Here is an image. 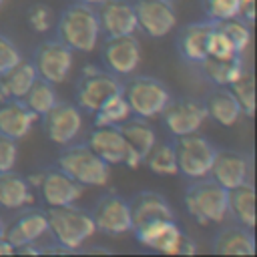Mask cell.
<instances>
[{
  "mask_svg": "<svg viewBox=\"0 0 257 257\" xmlns=\"http://www.w3.org/2000/svg\"><path fill=\"white\" fill-rule=\"evenodd\" d=\"M56 38L78 52H92L100 40V24L94 6L72 2L56 20Z\"/></svg>",
  "mask_w": 257,
  "mask_h": 257,
  "instance_id": "1",
  "label": "cell"
},
{
  "mask_svg": "<svg viewBox=\"0 0 257 257\" xmlns=\"http://www.w3.org/2000/svg\"><path fill=\"white\" fill-rule=\"evenodd\" d=\"M227 189L221 187L215 179L201 177V179H193L187 189H185V207L189 211V215L201 223V225H209V223H223L225 217H229V209H227Z\"/></svg>",
  "mask_w": 257,
  "mask_h": 257,
  "instance_id": "2",
  "label": "cell"
},
{
  "mask_svg": "<svg viewBox=\"0 0 257 257\" xmlns=\"http://www.w3.org/2000/svg\"><path fill=\"white\" fill-rule=\"evenodd\" d=\"M46 217H48V235L54 239V243L66 247L70 253L78 251L82 243L96 233L92 215L74 207V203L62 207H50Z\"/></svg>",
  "mask_w": 257,
  "mask_h": 257,
  "instance_id": "3",
  "label": "cell"
},
{
  "mask_svg": "<svg viewBox=\"0 0 257 257\" xmlns=\"http://www.w3.org/2000/svg\"><path fill=\"white\" fill-rule=\"evenodd\" d=\"M56 167L82 187H104L108 183V163L102 161L88 143H68L62 147Z\"/></svg>",
  "mask_w": 257,
  "mask_h": 257,
  "instance_id": "4",
  "label": "cell"
},
{
  "mask_svg": "<svg viewBox=\"0 0 257 257\" xmlns=\"http://www.w3.org/2000/svg\"><path fill=\"white\" fill-rule=\"evenodd\" d=\"M137 241L167 255H189L195 253V243L183 233L175 219H151L133 227Z\"/></svg>",
  "mask_w": 257,
  "mask_h": 257,
  "instance_id": "5",
  "label": "cell"
},
{
  "mask_svg": "<svg viewBox=\"0 0 257 257\" xmlns=\"http://www.w3.org/2000/svg\"><path fill=\"white\" fill-rule=\"evenodd\" d=\"M131 112L141 118L159 116L173 98L169 86L155 76H135L122 88Z\"/></svg>",
  "mask_w": 257,
  "mask_h": 257,
  "instance_id": "6",
  "label": "cell"
},
{
  "mask_svg": "<svg viewBox=\"0 0 257 257\" xmlns=\"http://www.w3.org/2000/svg\"><path fill=\"white\" fill-rule=\"evenodd\" d=\"M124 82L120 76H114L108 70L98 68L96 64H86L80 70L76 82V106L84 112H94L106 98L122 92Z\"/></svg>",
  "mask_w": 257,
  "mask_h": 257,
  "instance_id": "7",
  "label": "cell"
},
{
  "mask_svg": "<svg viewBox=\"0 0 257 257\" xmlns=\"http://www.w3.org/2000/svg\"><path fill=\"white\" fill-rule=\"evenodd\" d=\"M217 149L213 143L197 133L177 137L175 155H177V171L189 181L207 177L213 165Z\"/></svg>",
  "mask_w": 257,
  "mask_h": 257,
  "instance_id": "8",
  "label": "cell"
},
{
  "mask_svg": "<svg viewBox=\"0 0 257 257\" xmlns=\"http://www.w3.org/2000/svg\"><path fill=\"white\" fill-rule=\"evenodd\" d=\"M86 143L108 165H126L131 169H137L139 165H143V159L126 143L118 124H98V126H94L92 133L88 135Z\"/></svg>",
  "mask_w": 257,
  "mask_h": 257,
  "instance_id": "9",
  "label": "cell"
},
{
  "mask_svg": "<svg viewBox=\"0 0 257 257\" xmlns=\"http://www.w3.org/2000/svg\"><path fill=\"white\" fill-rule=\"evenodd\" d=\"M72 48H68L58 38L42 40L32 54V66L38 74V78H44L52 84H60L68 78L72 70Z\"/></svg>",
  "mask_w": 257,
  "mask_h": 257,
  "instance_id": "10",
  "label": "cell"
},
{
  "mask_svg": "<svg viewBox=\"0 0 257 257\" xmlns=\"http://www.w3.org/2000/svg\"><path fill=\"white\" fill-rule=\"evenodd\" d=\"M32 187H38L42 193V199L48 207H62L72 205L82 195V185L70 179L66 173H62L58 167L44 169L42 173H36L28 179Z\"/></svg>",
  "mask_w": 257,
  "mask_h": 257,
  "instance_id": "11",
  "label": "cell"
},
{
  "mask_svg": "<svg viewBox=\"0 0 257 257\" xmlns=\"http://www.w3.org/2000/svg\"><path fill=\"white\" fill-rule=\"evenodd\" d=\"M167 131L177 139L183 135L197 133L209 118L205 102L199 98H171L161 112Z\"/></svg>",
  "mask_w": 257,
  "mask_h": 257,
  "instance_id": "12",
  "label": "cell"
},
{
  "mask_svg": "<svg viewBox=\"0 0 257 257\" xmlns=\"http://www.w3.org/2000/svg\"><path fill=\"white\" fill-rule=\"evenodd\" d=\"M90 215H92L96 231H100L104 235H122V233L133 231L128 201L122 199L114 191L100 195L94 205V211Z\"/></svg>",
  "mask_w": 257,
  "mask_h": 257,
  "instance_id": "13",
  "label": "cell"
},
{
  "mask_svg": "<svg viewBox=\"0 0 257 257\" xmlns=\"http://www.w3.org/2000/svg\"><path fill=\"white\" fill-rule=\"evenodd\" d=\"M40 118H42V128L48 141L60 147L76 141V137L82 131V112L72 102H56Z\"/></svg>",
  "mask_w": 257,
  "mask_h": 257,
  "instance_id": "14",
  "label": "cell"
},
{
  "mask_svg": "<svg viewBox=\"0 0 257 257\" xmlns=\"http://www.w3.org/2000/svg\"><path fill=\"white\" fill-rule=\"evenodd\" d=\"M137 24L151 38H163L177 26V12L171 0H137Z\"/></svg>",
  "mask_w": 257,
  "mask_h": 257,
  "instance_id": "15",
  "label": "cell"
},
{
  "mask_svg": "<svg viewBox=\"0 0 257 257\" xmlns=\"http://www.w3.org/2000/svg\"><path fill=\"white\" fill-rule=\"evenodd\" d=\"M102 64L104 70L114 76H128L141 64V44L135 34L106 38L102 46Z\"/></svg>",
  "mask_w": 257,
  "mask_h": 257,
  "instance_id": "16",
  "label": "cell"
},
{
  "mask_svg": "<svg viewBox=\"0 0 257 257\" xmlns=\"http://www.w3.org/2000/svg\"><path fill=\"white\" fill-rule=\"evenodd\" d=\"M96 14L100 34H104L106 38L135 34L139 28L135 6L128 0H104L102 4L96 6Z\"/></svg>",
  "mask_w": 257,
  "mask_h": 257,
  "instance_id": "17",
  "label": "cell"
},
{
  "mask_svg": "<svg viewBox=\"0 0 257 257\" xmlns=\"http://www.w3.org/2000/svg\"><path fill=\"white\" fill-rule=\"evenodd\" d=\"M209 177L215 179L227 191L235 189V187L251 181L249 179V161L245 159V155H241L237 151L217 149L211 171H209Z\"/></svg>",
  "mask_w": 257,
  "mask_h": 257,
  "instance_id": "18",
  "label": "cell"
},
{
  "mask_svg": "<svg viewBox=\"0 0 257 257\" xmlns=\"http://www.w3.org/2000/svg\"><path fill=\"white\" fill-rule=\"evenodd\" d=\"M213 26H215V22L205 18L199 22H189L177 32L175 46H177L179 56L185 62L197 66L199 62H203L207 58V38H209Z\"/></svg>",
  "mask_w": 257,
  "mask_h": 257,
  "instance_id": "19",
  "label": "cell"
},
{
  "mask_svg": "<svg viewBox=\"0 0 257 257\" xmlns=\"http://www.w3.org/2000/svg\"><path fill=\"white\" fill-rule=\"evenodd\" d=\"M36 120L38 114L32 112L22 98H6L0 102V135L20 141L30 133Z\"/></svg>",
  "mask_w": 257,
  "mask_h": 257,
  "instance_id": "20",
  "label": "cell"
},
{
  "mask_svg": "<svg viewBox=\"0 0 257 257\" xmlns=\"http://www.w3.org/2000/svg\"><path fill=\"white\" fill-rule=\"evenodd\" d=\"M44 235H48V217H46V213L38 211V209H26L18 215L14 225L10 229H6L4 239L8 243H12L14 249H20L24 245L36 243Z\"/></svg>",
  "mask_w": 257,
  "mask_h": 257,
  "instance_id": "21",
  "label": "cell"
},
{
  "mask_svg": "<svg viewBox=\"0 0 257 257\" xmlns=\"http://www.w3.org/2000/svg\"><path fill=\"white\" fill-rule=\"evenodd\" d=\"M255 249L253 229L239 223L221 227L213 237V253L219 255H255Z\"/></svg>",
  "mask_w": 257,
  "mask_h": 257,
  "instance_id": "22",
  "label": "cell"
},
{
  "mask_svg": "<svg viewBox=\"0 0 257 257\" xmlns=\"http://www.w3.org/2000/svg\"><path fill=\"white\" fill-rule=\"evenodd\" d=\"M203 102L207 108V116H211L215 122H219L223 126L237 124L243 114L241 104L229 86H213V90L207 94V98Z\"/></svg>",
  "mask_w": 257,
  "mask_h": 257,
  "instance_id": "23",
  "label": "cell"
},
{
  "mask_svg": "<svg viewBox=\"0 0 257 257\" xmlns=\"http://www.w3.org/2000/svg\"><path fill=\"white\" fill-rule=\"evenodd\" d=\"M131 219H133V227L151 221V219H175L173 207L169 205V201L155 191H141L137 193L131 201Z\"/></svg>",
  "mask_w": 257,
  "mask_h": 257,
  "instance_id": "24",
  "label": "cell"
},
{
  "mask_svg": "<svg viewBox=\"0 0 257 257\" xmlns=\"http://www.w3.org/2000/svg\"><path fill=\"white\" fill-rule=\"evenodd\" d=\"M34 203L32 185L26 177L4 171L0 173V207L4 209H26Z\"/></svg>",
  "mask_w": 257,
  "mask_h": 257,
  "instance_id": "25",
  "label": "cell"
},
{
  "mask_svg": "<svg viewBox=\"0 0 257 257\" xmlns=\"http://www.w3.org/2000/svg\"><path fill=\"white\" fill-rule=\"evenodd\" d=\"M201 74L213 84V86H231L247 68L243 62V56H235V58H211L207 56L203 62L197 64Z\"/></svg>",
  "mask_w": 257,
  "mask_h": 257,
  "instance_id": "26",
  "label": "cell"
},
{
  "mask_svg": "<svg viewBox=\"0 0 257 257\" xmlns=\"http://www.w3.org/2000/svg\"><path fill=\"white\" fill-rule=\"evenodd\" d=\"M227 209L229 215L245 227H255V187L253 181H247L227 193Z\"/></svg>",
  "mask_w": 257,
  "mask_h": 257,
  "instance_id": "27",
  "label": "cell"
},
{
  "mask_svg": "<svg viewBox=\"0 0 257 257\" xmlns=\"http://www.w3.org/2000/svg\"><path fill=\"white\" fill-rule=\"evenodd\" d=\"M118 128L122 131V135H124V139H126V143L133 147V151L141 157V159H145L147 157V153L153 149V145L157 143V133H155V128L147 122V118H141V116H128L126 120H122L120 124H118Z\"/></svg>",
  "mask_w": 257,
  "mask_h": 257,
  "instance_id": "28",
  "label": "cell"
},
{
  "mask_svg": "<svg viewBox=\"0 0 257 257\" xmlns=\"http://www.w3.org/2000/svg\"><path fill=\"white\" fill-rule=\"evenodd\" d=\"M0 78H2L0 84L4 86V90H6L12 98H22V96L28 92V88L32 86V82L38 78V74H36L32 62H26V60L22 58V60H20L18 64H14L8 72H4Z\"/></svg>",
  "mask_w": 257,
  "mask_h": 257,
  "instance_id": "29",
  "label": "cell"
},
{
  "mask_svg": "<svg viewBox=\"0 0 257 257\" xmlns=\"http://www.w3.org/2000/svg\"><path fill=\"white\" fill-rule=\"evenodd\" d=\"M24 104L38 114V118L48 112L56 102H58V96H56V90H54V84L44 80V78H36L32 82V86L28 88V92L22 96Z\"/></svg>",
  "mask_w": 257,
  "mask_h": 257,
  "instance_id": "30",
  "label": "cell"
},
{
  "mask_svg": "<svg viewBox=\"0 0 257 257\" xmlns=\"http://www.w3.org/2000/svg\"><path fill=\"white\" fill-rule=\"evenodd\" d=\"M147 167L157 175H177V155H175V143H155L153 149L143 159Z\"/></svg>",
  "mask_w": 257,
  "mask_h": 257,
  "instance_id": "31",
  "label": "cell"
},
{
  "mask_svg": "<svg viewBox=\"0 0 257 257\" xmlns=\"http://www.w3.org/2000/svg\"><path fill=\"white\" fill-rule=\"evenodd\" d=\"M92 114H94V126H98V124H120L133 112H131V106H128L124 94L118 92V94H112L110 98H106Z\"/></svg>",
  "mask_w": 257,
  "mask_h": 257,
  "instance_id": "32",
  "label": "cell"
},
{
  "mask_svg": "<svg viewBox=\"0 0 257 257\" xmlns=\"http://www.w3.org/2000/svg\"><path fill=\"white\" fill-rule=\"evenodd\" d=\"M229 88L235 94V98L239 100L243 114L253 116L255 114V80H253V72L245 70Z\"/></svg>",
  "mask_w": 257,
  "mask_h": 257,
  "instance_id": "33",
  "label": "cell"
},
{
  "mask_svg": "<svg viewBox=\"0 0 257 257\" xmlns=\"http://www.w3.org/2000/svg\"><path fill=\"white\" fill-rule=\"evenodd\" d=\"M201 8L207 20L223 22L229 18H239L241 0H201Z\"/></svg>",
  "mask_w": 257,
  "mask_h": 257,
  "instance_id": "34",
  "label": "cell"
},
{
  "mask_svg": "<svg viewBox=\"0 0 257 257\" xmlns=\"http://www.w3.org/2000/svg\"><path fill=\"white\" fill-rule=\"evenodd\" d=\"M217 26L229 36V40L233 42V46L237 48L239 54H243L249 44H251V26L245 24L241 18H229L223 22H217Z\"/></svg>",
  "mask_w": 257,
  "mask_h": 257,
  "instance_id": "35",
  "label": "cell"
},
{
  "mask_svg": "<svg viewBox=\"0 0 257 257\" xmlns=\"http://www.w3.org/2000/svg\"><path fill=\"white\" fill-rule=\"evenodd\" d=\"M207 56L227 60V58H235V56H243V54L237 52V48L233 46L229 36L215 22V26H213V30H211V34L207 38Z\"/></svg>",
  "mask_w": 257,
  "mask_h": 257,
  "instance_id": "36",
  "label": "cell"
},
{
  "mask_svg": "<svg viewBox=\"0 0 257 257\" xmlns=\"http://www.w3.org/2000/svg\"><path fill=\"white\" fill-rule=\"evenodd\" d=\"M26 20L34 32H48V28L52 26V8L42 2L32 4L26 12Z\"/></svg>",
  "mask_w": 257,
  "mask_h": 257,
  "instance_id": "37",
  "label": "cell"
},
{
  "mask_svg": "<svg viewBox=\"0 0 257 257\" xmlns=\"http://www.w3.org/2000/svg\"><path fill=\"white\" fill-rule=\"evenodd\" d=\"M22 60V54L18 50V46L4 34H0V76L4 72H8L14 64H18Z\"/></svg>",
  "mask_w": 257,
  "mask_h": 257,
  "instance_id": "38",
  "label": "cell"
},
{
  "mask_svg": "<svg viewBox=\"0 0 257 257\" xmlns=\"http://www.w3.org/2000/svg\"><path fill=\"white\" fill-rule=\"evenodd\" d=\"M18 159V145L16 141L0 135V173L12 171Z\"/></svg>",
  "mask_w": 257,
  "mask_h": 257,
  "instance_id": "39",
  "label": "cell"
},
{
  "mask_svg": "<svg viewBox=\"0 0 257 257\" xmlns=\"http://www.w3.org/2000/svg\"><path fill=\"white\" fill-rule=\"evenodd\" d=\"M12 253H16L14 245H12V243H8V241L2 237V239H0V255H12Z\"/></svg>",
  "mask_w": 257,
  "mask_h": 257,
  "instance_id": "40",
  "label": "cell"
},
{
  "mask_svg": "<svg viewBox=\"0 0 257 257\" xmlns=\"http://www.w3.org/2000/svg\"><path fill=\"white\" fill-rule=\"evenodd\" d=\"M74 2H80V4H88V6H98V4H102L104 0H74Z\"/></svg>",
  "mask_w": 257,
  "mask_h": 257,
  "instance_id": "41",
  "label": "cell"
},
{
  "mask_svg": "<svg viewBox=\"0 0 257 257\" xmlns=\"http://www.w3.org/2000/svg\"><path fill=\"white\" fill-rule=\"evenodd\" d=\"M6 98H12V96H10V94H8V92H6V90H4V86H2V84H0V102H4V100H6Z\"/></svg>",
  "mask_w": 257,
  "mask_h": 257,
  "instance_id": "42",
  "label": "cell"
},
{
  "mask_svg": "<svg viewBox=\"0 0 257 257\" xmlns=\"http://www.w3.org/2000/svg\"><path fill=\"white\" fill-rule=\"evenodd\" d=\"M4 233H6V225H4V219L0 217V239L4 237Z\"/></svg>",
  "mask_w": 257,
  "mask_h": 257,
  "instance_id": "43",
  "label": "cell"
},
{
  "mask_svg": "<svg viewBox=\"0 0 257 257\" xmlns=\"http://www.w3.org/2000/svg\"><path fill=\"white\" fill-rule=\"evenodd\" d=\"M4 2H6V0H0V8H2V6H4Z\"/></svg>",
  "mask_w": 257,
  "mask_h": 257,
  "instance_id": "44",
  "label": "cell"
},
{
  "mask_svg": "<svg viewBox=\"0 0 257 257\" xmlns=\"http://www.w3.org/2000/svg\"><path fill=\"white\" fill-rule=\"evenodd\" d=\"M171 2H175V0H171Z\"/></svg>",
  "mask_w": 257,
  "mask_h": 257,
  "instance_id": "45",
  "label": "cell"
}]
</instances>
